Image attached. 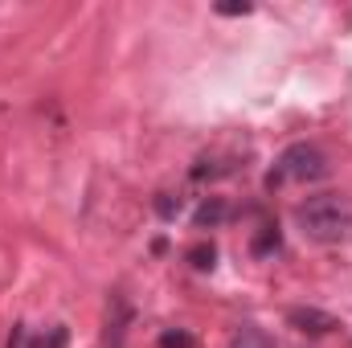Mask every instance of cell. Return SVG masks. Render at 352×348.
Listing matches in <instances>:
<instances>
[{
	"label": "cell",
	"instance_id": "cell-7",
	"mask_svg": "<svg viewBox=\"0 0 352 348\" xmlns=\"http://www.w3.org/2000/svg\"><path fill=\"white\" fill-rule=\"evenodd\" d=\"M188 259H192L197 270H213V259H217V254H213V246H192V250H188Z\"/></svg>",
	"mask_w": 352,
	"mask_h": 348
},
{
	"label": "cell",
	"instance_id": "cell-8",
	"mask_svg": "<svg viewBox=\"0 0 352 348\" xmlns=\"http://www.w3.org/2000/svg\"><path fill=\"white\" fill-rule=\"evenodd\" d=\"M160 348H197V340L176 328V332H164V336H160Z\"/></svg>",
	"mask_w": 352,
	"mask_h": 348
},
{
	"label": "cell",
	"instance_id": "cell-4",
	"mask_svg": "<svg viewBox=\"0 0 352 348\" xmlns=\"http://www.w3.org/2000/svg\"><path fill=\"white\" fill-rule=\"evenodd\" d=\"M230 348H274V345H270V336H266L258 324H242V328L234 332Z\"/></svg>",
	"mask_w": 352,
	"mask_h": 348
},
{
	"label": "cell",
	"instance_id": "cell-10",
	"mask_svg": "<svg viewBox=\"0 0 352 348\" xmlns=\"http://www.w3.org/2000/svg\"><path fill=\"white\" fill-rule=\"evenodd\" d=\"M250 8H254L250 0H242V4H217V12H221V17H246Z\"/></svg>",
	"mask_w": 352,
	"mask_h": 348
},
{
	"label": "cell",
	"instance_id": "cell-3",
	"mask_svg": "<svg viewBox=\"0 0 352 348\" xmlns=\"http://www.w3.org/2000/svg\"><path fill=\"white\" fill-rule=\"evenodd\" d=\"M287 320H291L299 332H307V336H324V332L336 328V316H328V312H320V307H291Z\"/></svg>",
	"mask_w": 352,
	"mask_h": 348
},
{
	"label": "cell",
	"instance_id": "cell-6",
	"mask_svg": "<svg viewBox=\"0 0 352 348\" xmlns=\"http://www.w3.org/2000/svg\"><path fill=\"white\" fill-rule=\"evenodd\" d=\"M66 328H50L45 336H37V340H29V348H66Z\"/></svg>",
	"mask_w": 352,
	"mask_h": 348
},
{
	"label": "cell",
	"instance_id": "cell-1",
	"mask_svg": "<svg viewBox=\"0 0 352 348\" xmlns=\"http://www.w3.org/2000/svg\"><path fill=\"white\" fill-rule=\"evenodd\" d=\"M295 217L311 242H349L352 238V205L344 197H332V193L311 197L299 205Z\"/></svg>",
	"mask_w": 352,
	"mask_h": 348
},
{
	"label": "cell",
	"instance_id": "cell-9",
	"mask_svg": "<svg viewBox=\"0 0 352 348\" xmlns=\"http://www.w3.org/2000/svg\"><path fill=\"white\" fill-rule=\"evenodd\" d=\"M270 250H278V230L274 226H266V234L254 242V254H270Z\"/></svg>",
	"mask_w": 352,
	"mask_h": 348
},
{
	"label": "cell",
	"instance_id": "cell-5",
	"mask_svg": "<svg viewBox=\"0 0 352 348\" xmlns=\"http://www.w3.org/2000/svg\"><path fill=\"white\" fill-rule=\"evenodd\" d=\"M226 213H230V209H226L221 201H205V205L197 209V226H217V221H226Z\"/></svg>",
	"mask_w": 352,
	"mask_h": 348
},
{
	"label": "cell",
	"instance_id": "cell-2",
	"mask_svg": "<svg viewBox=\"0 0 352 348\" xmlns=\"http://www.w3.org/2000/svg\"><path fill=\"white\" fill-rule=\"evenodd\" d=\"M328 176V160L316 144H291L278 160H274V173L266 176V184H287V180H320Z\"/></svg>",
	"mask_w": 352,
	"mask_h": 348
}]
</instances>
